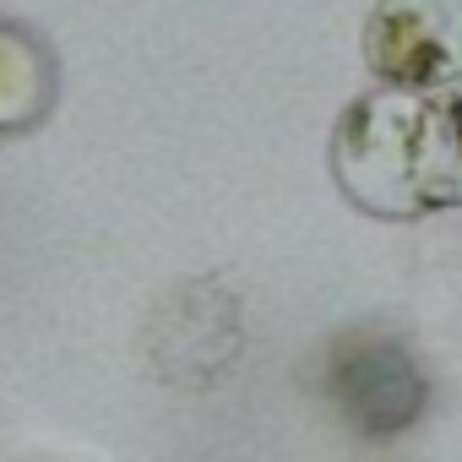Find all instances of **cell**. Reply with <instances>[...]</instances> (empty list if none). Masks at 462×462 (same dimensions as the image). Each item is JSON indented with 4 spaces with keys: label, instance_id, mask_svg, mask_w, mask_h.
<instances>
[{
    "label": "cell",
    "instance_id": "obj_4",
    "mask_svg": "<svg viewBox=\"0 0 462 462\" xmlns=\"http://www.w3.org/2000/svg\"><path fill=\"white\" fill-rule=\"evenodd\" d=\"M55 98H60V66L44 33L0 17V142L39 131Z\"/></svg>",
    "mask_w": 462,
    "mask_h": 462
},
{
    "label": "cell",
    "instance_id": "obj_1",
    "mask_svg": "<svg viewBox=\"0 0 462 462\" xmlns=\"http://www.w3.org/2000/svg\"><path fill=\"white\" fill-rule=\"evenodd\" d=\"M337 190L386 223L462 207V93H359L332 125Z\"/></svg>",
    "mask_w": 462,
    "mask_h": 462
},
{
    "label": "cell",
    "instance_id": "obj_2",
    "mask_svg": "<svg viewBox=\"0 0 462 462\" xmlns=\"http://www.w3.org/2000/svg\"><path fill=\"white\" fill-rule=\"evenodd\" d=\"M321 386L343 430L365 446L402 440L430 408V375L413 348L386 327H348L327 343Z\"/></svg>",
    "mask_w": 462,
    "mask_h": 462
},
{
    "label": "cell",
    "instance_id": "obj_3",
    "mask_svg": "<svg viewBox=\"0 0 462 462\" xmlns=\"http://www.w3.org/2000/svg\"><path fill=\"white\" fill-rule=\"evenodd\" d=\"M359 44L381 88L440 93L462 82V0H375Z\"/></svg>",
    "mask_w": 462,
    "mask_h": 462
}]
</instances>
